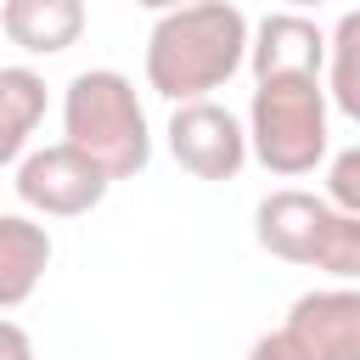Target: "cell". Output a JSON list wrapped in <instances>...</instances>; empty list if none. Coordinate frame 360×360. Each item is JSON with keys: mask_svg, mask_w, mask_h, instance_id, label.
<instances>
[{"mask_svg": "<svg viewBox=\"0 0 360 360\" xmlns=\"http://www.w3.org/2000/svg\"><path fill=\"white\" fill-rule=\"evenodd\" d=\"M135 6H146V11H174V6H186V0H135Z\"/></svg>", "mask_w": 360, "mask_h": 360, "instance_id": "cell-16", "label": "cell"}, {"mask_svg": "<svg viewBox=\"0 0 360 360\" xmlns=\"http://www.w3.org/2000/svg\"><path fill=\"white\" fill-rule=\"evenodd\" d=\"M0 28L28 56H56L84 34V0H6Z\"/></svg>", "mask_w": 360, "mask_h": 360, "instance_id": "cell-9", "label": "cell"}, {"mask_svg": "<svg viewBox=\"0 0 360 360\" xmlns=\"http://www.w3.org/2000/svg\"><path fill=\"white\" fill-rule=\"evenodd\" d=\"M39 118H45V79L34 68H0V169L22 158Z\"/></svg>", "mask_w": 360, "mask_h": 360, "instance_id": "cell-11", "label": "cell"}, {"mask_svg": "<svg viewBox=\"0 0 360 360\" xmlns=\"http://www.w3.org/2000/svg\"><path fill=\"white\" fill-rule=\"evenodd\" d=\"M51 270V231L28 214H0V309H17L34 298V287Z\"/></svg>", "mask_w": 360, "mask_h": 360, "instance_id": "cell-10", "label": "cell"}, {"mask_svg": "<svg viewBox=\"0 0 360 360\" xmlns=\"http://www.w3.org/2000/svg\"><path fill=\"white\" fill-rule=\"evenodd\" d=\"M248 62V17L231 0H186L158 11L146 34V84L169 101H197L219 90Z\"/></svg>", "mask_w": 360, "mask_h": 360, "instance_id": "cell-1", "label": "cell"}, {"mask_svg": "<svg viewBox=\"0 0 360 360\" xmlns=\"http://www.w3.org/2000/svg\"><path fill=\"white\" fill-rule=\"evenodd\" d=\"M354 39H360V17L349 11L338 22V34L326 39V56H332V101L343 112H360V90H354Z\"/></svg>", "mask_w": 360, "mask_h": 360, "instance_id": "cell-12", "label": "cell"}, {"mask_svg": "<svg viewBox=\"0 0 360 360\" xmlns=\"http://www.w3.org/2000/svg\"><path fill=\"white\" fill-rule=\"evenodd\" d=\"M169 152L186 174L197 180H231L248 163V129L236 124L231 107L197 96V101H174L169 118Z\"/></svg>", "mask_w": 360, "mask_h": 360, "instance_id": "cell-5", "label": "cell"}, {"mask_svg": "<svg viewBox=\"0 0 360 360\" xmlns=\"http://www.w3.org/2000/svg\"><path fill=\"white\" fill-rule=\"evenodd\" d=\"M281 6H292V11H304V6H326V0H281Z\"/></svg>", "mask_w": 360, "mask_h": 360, "instance_id": "cell-17", "label": "cell"}, {"mask_svg": "<svg viewBox=\"0 0 360 360\" xmlns=\"http://www.w3.org/2000/svg\"><path fill=\"white\" fill-rule=\"evenodd\" d=\"M304 360H360V292L354 287H321L304 292L287 309L281 326Z\"/></svg>", "mask_w": 360, "mask_h": 360, "instance_id": "cell-7", "label": "cell"}, {"mask_svg": "<svg viewBox=\"0 0 360 360\" xmlns=\"http://www.w3.org/2000/svg\"><path fill=\"white\" fill-rule=\"evenodd\" d=\"M326 141H332V129H326V90H321V79H309V73H270V79H259L253 107H248V152L270 174H281V180L309 174L326 158Z\"/></svg>", "mask_w": 360, "mask_h": 360, "instance_id": "cell-3", "label": "cell"}, {"mask_svg": "<svg viewBox=\"0 0 360 360\" xmlns=\"http://www.w3.org/2000/svg\"><path fill=\"white\" fill-rule=\"evenodd\" d=\"M326 202L338 214H360V152L343 146L338 163H332V186H326Z\"/></svg>", "mask_w": 360, "mask_h": 360, "instance_id": "cell-13", "label": "cell"}, {"mask_svg": "<svg viewBox=\"0 0 360 360\" xmlns=\"http://www.w3.org/2000/svg\"><path fill=\"white\" fill-rule=\"evenodd\" d=\"M0 360H34V338L6 315H0Z\"/></svg>", "mask_w": 360, "mask_h": 360, "instance_id": "cell-15", "label": "cell"}, {"mask_svg": "<svg viewBox=\"0 0 360 360\" xmlns=\"http://www.w3.org/2000/svg\"><path fill=\"white\" fill-rule=\"evenodd\" d=\"M253 236L287 264H315L338 281L360 276V214H338L326 197L281 186L253 208Z\"/></svg>", "mask_w": 360, "mask_h": 360, "instance_id": "cell-4", "label": "cell"}, {"mask_svg": "<svg viewBox=\"0 0 360 360\" xmlns=\"http://www.w3.org/2000/svg\"><path fill=\"white\" fill-rule=\"evenodd\" d=\"M62 129H68V146H79L107 180H129L152 158L146 107L118 68L73 73V84L62 96Z\"/></svg>", "mask_w": 360, "mask_h": 360, "instance_id": "cell-2", "label": "cell"}, {"mask_svg": "<svg viewBox=\"0 0 360 360\" xmlns=\"http://www.w3.org/2000/svg\"><path fill=\"white\" fill-rule=\"evenodd\" d=\"M248 62H253V79H270V73H309V79H321L326 34L304 11H270L248 34Z\"/></svg>", "mask_w": 360, "mask_h": 360, "instance_id": "cell-8", "label": "cell"}, {"mask_svg": "<svg viewBox=\"0 0 360 360\" xmlns=\"http://www.w3.org/2000/svg\"><path fill=\"white\" fill-rule=\"evenodd\" d=\"M107 186H112V180H107L79 146H68V141L39 146V152H28V158L17 163V197H22L28 208L51 214V219L90 214V208L107 197Z\"/></svg>", "mask_w": 360, "mask_h": 360, "instance_id": "cell-6", "label": "cell"}, {"mask_svg": "<svg viewBox=\"0 0 360 360\" xmlns=\"http://www.w3.org/2000/svg\"><path fill=\"white\" fill-rule=\"evenodd\" d=\"M248 360H304V354H298V343L287 332H264V338H253Z\"/></svg>", "mask_w": 360, "mask_h": 360, "instance_id": "cell-14", "label": "cell"}]
</instances>
